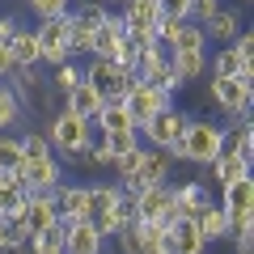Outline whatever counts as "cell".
Listing matches in <instances>:
<instances>
[{
    "label": "cell",
    "instance_id": "obj_22",
    "mask_svg": "<svg viewBox=\"0 0 254 254\" xmlns=\"http://www.w3.org/2000/svg\"><path fill=\"white\" fill-rule=\"evenodd\" d=\"M9 51H13V68H38V38H34V26H17V34L9 38Z\"/></svg>",
    "mask_w": 254,
    "mask_h": 254
},
{
    "label": "cell",
    "instance_id": "obj_36",
    "mask_svg": "<svg viewBox=\"0 0 254 254\" xmlns=\"http://www.w3.org/2000/svg\"><path fill=\"white\" fill-rule=\"evenodd\" d=\"M81 81H85V72H81V64H76V60L60 64V68H55V76H51V85L60 89V98H64L68 89H72V85H81Z\"/></svg>",
    "mask_w": 254,
    "mask_h": 254
},
{
    "label": "cell",
    "instance_id": "obj_28",
    "mask_svg": "<svg viewBox=\"0 0 254 254\" xmlns=\"http://www.w3.org/2000/svg\"><path fill=\"white\" fill-rule=\"evenodd\" d=\"M21 115H26L21 98H17V93H13L4 81H0V131H13V127L21 123Z\"/></svg>",
    "mask_w": 254,
    "mask_h": 254
},
{
    "label": "cell",
    "instance_id": "obj_2",
    "mask_svg": "<svg viewBox=\"0 0 254 254\" xmlns=\"http://www.w3.org/2000/svg\"><path fill=\"white\" fill-rule=\"evenodd\" d=\"M225 127L216 123V119H187V127H182L178 144H170L165 153H170V161H190V165H212L216 161V153L225 148Z\"/></svg>",
    "mask_w": 254,
    "mask_h": 254
},
{
    "label": "cell",
    "instance_id": "obj_18",
    "mask_svg": "<svg viewBox=\"0 0 254 254\" xmlns=\"http://www.w3.org/2000/svg\"><path fill=\"white\" fill-rule=\"evenodd\" d=\"M195 229L203 233V242H208V246L229 242V212L220 208L216 199H212V203H203V208L195 212Z\"/></svg>",
    "mask_w": 254,
    "mask_h": 254
},
{
    "label": "cell",
    "instance_id": "obj_24",
    "mask_svg": "<svg viewBox=\"0 0 254 254\" xmlns=\"http://www.w3.org/2000/svg\"><path fill=\"white\" fill-rule=\"evenodd\" d=\"M208 170H212V178H216L220 187H225V182H233V178H242V174H250V161H246V157H237L233 148L225 144V148L216 153V161L208 165Z\"/></svg>",
    "mask_w": 254,
    "mask_h": 254
},
{
    "label": "cell",
    "instance_id": "obj_29",
    "mask_svg": "<svg viewBox=\"0 0 254 254\" xmlns=\"http://www.w3.org/2000/svg\"><path fill=\"white\" fill-rule=\"evenodd\" d=\"M26 165V153H21V136H4L0 131V174H13Z\"/></svg>",
    "mask_w": 254,
    "mask_h": 254
},
{
    "label": "cell",
    "instance_id": "obj_25",
    "mask_svg": "<svg viewBox=\"0 0 254 254\" xmlns=\"http://www.w3.org/2000/svg\"><path fill=\"white\" fill-rule=\"evenodd\" d=\"M4 85H9V89L21 98V106H26V102L43 89V72H38V68H13V72L4 76Z\"/></svg>",
    "mask_w": 254,
    "mask_h": 254
},
{
    "label": "cell",
    "instance_id": "obj_13",
    "mask_svg": "<svg viewBox=\"0 0 254 254\" xmlns=\"http://www.w3.org/2000/svg\"><path fill=\"white\" fill-rule=\"evenodd\" d=\"M55 220H60V212H55V199H51V190H26V233H43V229H51Z\"/></svg>",
    "mask_w": 254,
    "mask_h": 254
},
{
    "label": "cell",
    "instance_id": "obj_14",
    "mask_svg": "<svg viewBox=\"0 0 254 254\" xmlns=\"http://www.w3.org/2000/svg\"><path fill=\"white\" fill-rule=\"evenodd\" d=\"M51 199H55L60 220H85V212H89V187H81V182H60L51 190Z\"/></svg>",
    "mask_w": 254,
    "mask_h": 254
},
{
    "label": "cell",
    "instance_id": "obj_4",
    "mask_svg": "<svg viewBox=\"0 0 254 254\" xmlns=\"http://www.w3.org/2000/svg\"><path fill=\"white\" fill-rule=\"evenodd\" d=\"M187 110H178L170 102V106H161L148 123H140L136 131H140V144H148V148H170V144H178V136H182V127H187Z\"/></svg>",
    "mask_w": 254,
    "mask_h": 254
},
{
    "label": "cell",
    "instance_id": "obj_6",
    "mask_svg": "<svg viewBox=\"0 0 254 254\" xmlns=\"http://www.w3.org/2000/svg\"><path fill=\"white\" fill-rule=\"evenodd\" d=\"M119 17H123L127 38H136V43H153L157 38V21H161L157 0H123L119 4Z\"/></svg>",
    "mask_w": 254,
    "mask_h": 254
},
{
    "label": "cell",
    "instance_id": "obj_44",
    "mask_svg": "<svg viewBox=\"0 0 254 254\" xmlns=\"http://www.w3.org/2000/svg\"><path fill=\"white\" fill-rule=\"evenodd\" d=\"M13 72V51H9V43H0V81Z\"/></svg>",
    "mask_w": 254,
    "mask_h": 254
},
{
    "label": "cell",
    "instance_id": "obj_40",
    "mask_svg": "<svg viewBox=\"0 0 254 254\" xmlns=\"http://www.w3.org/2000/svg\"><path fill=\"white\" fill-rule=\"evenodd\" d=\"M110 242L119 246V254H140V233H136V225H123Z\"/></svg>",
    "mask_w": 254,
    "mask_h": 254
},
{
    "label": "cell",
    "instance_id": "obj_10",
    "mask_svg": "<svg viewBox=\"0 0 254 254\" xmlns=\"http://www.w3.org/2000/svg\"><path fill=\"white\" fill-rule=\"evenodd\" d=\"M64 225V254H106V237L89 220H60Z\"/></svg>",
    "mask_w": 254,
    "mask_h": 254
},
{
    "label": "cell",
    "instance_id": "obj_46",
    "mask_svg": "<svg viewBox=\"0 0 254 254\" xmlns=\"http://www.w3.org/2000/svg\"><path fill=\"white\" fill-rule=\"evenodd\" d=\"M148 254H170V250H148Z\"/></svg>",
    "mask_w": 254,
    "mask_h": 254
},
{
    "label": "cell",
    "instance_id": "obj_27",
    "mask_svg": "<svg viewBox=\"0 0 254 254\" xmlns=\"http://www.w3.org/2000/svg\"><path fill=\"white\" fill-rule=\"evenodd\" d=\"M89 38H93V30H85L81 21H76V13L68 9L64 13V43H68V55H89Z\"/></svg>",
    "mask_w": 254,
    "mask_h": 254
},
{
    "label": "cell",
    "instance_id": "obj_11",
    "mask_svg": "<svg viewBox=\"0 0 254 254\" xmlns=\"http://www.w3.org/2000/svg\"><path fill=\"white\" fill-rule=\"evenodd\" d=\"M165 250L170 254H208L212 246L203 242V233L195 229V220L178 216L174 225H165Z\"/></svg>",
    "mask_w": 254,
    "mask_h": 254
},
{
    "label": "cell",
    "instance_id": "obj_34",
    "mask_svg": "<svg viewBox=\"0 0 254 254\" xmlns=\"http://www.w3.org/2000/svg\"><path fill=\"white\" fill-rule=\"evenodd\" d=\"M136 60H140V43H136V38H127V34H119V43H115V55H110V64L127 68V72H136Z\"/></svg>",
    "mask_w": 254,
    "mask_h": 254
},
{
    "label": "cell",
    "instance_id": "obj_41",
    "mask_svg": "<svg viewBox=\"0 0 254 254\" xmlns=\"http://www.w3.org/2000/svg\"><path fill=\"white\" fill-rule=\"evenodd\" d=\"M237 51V60H254V30H242V34H233V43H229Z\"/></svg>",
    "mask_w": 254,
    "mask_h": 254
},
{
    "label": "cell",
    "instance_id": "obj_8",
    "mask_svg": "<svg viewBox=\"0 0 254 254\" xmlns=\"http://www.w3.org/2000/svg\"><path fill=\"white\" fill-rule=\"evenodd\" d=\"M136 203V220H157V225H174V208H170V182L165 187H140L131 195Z\"/></svg>",
    "mask_w": 254,
    "mask_h": 254
},
{
    "label": "cell",
    "instance_id": "obj_30",
    "mask_svg": "<svg viewBox=\"0 0 254 254\" xmlns=\"http://www.w3.org/2000/svg\"><path fill=\"white\" fill-rule=\"evenodd\" d=\"M165 60H170V51H165V47L157 43V38H153V43H140V60H136V76H140V81H144V76L153 72V68H161Z\"/></svg>",
    "mask_w": 254,
    "mask_h": 254
},
{
    "label": "cell",
    "instance_id": "obj_19",
    "mask_svg": "<svg viewBox=\"0 0 254 254\" xmlns=\"http://www.w3.org/2000/svg\"><path fill=\"white\" fill-rule=\"evenodd\" d=\"M242 13L229 9V4H220L216 13H212L208 21H203V34H208V43H233V34H242Z\"/></svg>",
    "mask_w": 254,
    "mask_h": 254
},
{
    "label": "cell",
    "instance_id": "obj_12",
    "mask_svg": "<svg viewBox=\"0 0 254 254\" xmlns=\"http://www.w3.org/2000/svg\"><path fill=\"white\" fill-rule=\"evenodd\" d=\"M123 106H127V115H131V123L140 127V123H148V119H153L161 106H170V98H165L161 89H153L148 81H140L136 89H131V93L123 98Z\"/></svg>",
    "mask_w": 254,
    "mask_h": 254
},
{
    "label": "cell",
    "instance_id": "obj_15",
    "mask_svg": "<svg viewBox=\"0 0 254 254\" xmlns=\"http://www.w3.org/2000/svg\"><path fill=\"white\" fill-rule=\"evenodd\" d=\"M21 174H26V190H55L64 182V161L51 153V157H38V161H26Z\"/></svg>",
    "mask_w": 254,
    "mask_h": 254
},
{
    "label": "cell",
    "instance_id": "obj_43",
    "mask_svg": "<svg viewBox=\"0 0 254 254\" xmlns=\"http://www.w3.org/2000/svg\"><path fill=\"white\" fill-rule=\"evenodd\" d=\"M17 26H21V21L13 17V13H0V43H9V38L17 34Z\"/></svg>",
    "mask_w": 254,
    "mask_h": 254
},
{
    "label": "cell",
    "instance_id": "obj_1",
    "mask_svg": "<svg viewBox=\"0 0 254 254\" xmlns=\"http://www.w3.org/2000/svg\"><path fill=\"white\" fill-rule=\"evenodd\" d=\"M43 136H47L51 153L60 157L64 165H81V161H89V140H93V123H89V119L72 115V110H55V115L47 119Z\"/></svg>",
    "mask_w": 254,
    "mask_h": 254
},
{
    "label": "cell",
    "instance_id": "obj_31",
    "mask_svg": "<svg viewBox=\"0 0 254 254\" xmlns=\"http://www.w3.org/2000/svg\"><path fill=\"white\" fill-rule=\"evenodd\" d=\"M144 81L153 85V89H161V93H165V98H170V102L178 98V89H182V81H178V72H174V68H170V60H165L161 68H153V72H148Z\"/></svg>",
    "mask_w": 254,
    "mask_h": 254
},
{
    "label": "cell",
    "instance_id": "obj_45",
    "mask_svg": "<svg viewBox=\"0 0 254 254\" xmlns=\"http://www.w3.org/2000/svg\"><path fill=\"white\" fill-rule=\"evenodd\" d=\"M98 4H106V9H110V4H123V0H98Z\"/></svg>",
    "mask_w": 254,
    "mask_h": 254
},
{
    "label": "cell",
    "instance_id": "obj_37",
    "mask_svg": "<svg viewBox=\"0 0 254 254\" xmlns=\"http://www.w3.org/2000/svg\"><path fill=\"white\" fill-rule=\"evenodd\" d=\"M225 144L233 148L237 157H246V161L254 165V127H242V131H229V136H225Z\"/></svg>",
    "mask_w": 254,
    "mask_h": 254
},
{
    "label": "cell",
    "instance_id": "obj_23",
    "mask_svg": "<svg viewBox=\"0 0 254 254\" xmlns=\"http://www.w3.org/2000/svg\"><path fill=\"white\" fill-rule=\"evenodd\" d=\"M170 68L178 72V81H199L208 72V51H170Z\"/></svg>",
    "mask_w": 254,
    "mask_h": 254
},
{
    "label": "cell",
    "instance_id": "obj_16",
    "mask_svg": "<svg viewBox=\"0 0 254 254\" xmlns=\"http://www.w3.org/2000/svg\"><path fill=\"white\" fill-rule=\"evenodd\" d=\"M170 174H174L170 153H165V148H148V144H144V153H140V170H136V182H140V187H165V182H170Z\"/></svg>",
    "mask_w": 254,
    "mask_h": 254
},
{
    "label": "cell",
    "instance_id": "obj_35",
    "mask_svg": "<svg viewBox=\"0 0 254 254\" xmlns=\"http://www.w3.org/2000/svg\"><path fill=\"white\" fill-rule=\"evenodd\" d=\"M72 13H76V21H81L85 30H98L102 21L110 17V9H106V4H98V0H85V4H72Z\"/></svg>",
    "mask_w": 254,
    "mask_h": 254
},
{
    "label": "cell",
    "instance_id": "obj_39",
    "mask_svg": "<svg viewBox=\"0 0 254 254\" xmlns=\"http://www.w3.org/2000/svg\"><path fill=\"white\" fill-rule=\"evenodd\" d=\"M21 153H26V161H38V157H51V144H47L43 131H26L21 136Z\"/></svg>",
    "mask_w": 254,
    "mask_h": 254
},
{
    "label": "cell",
    "instance_id": "obj_32",
    "mask_svg": "<svg viewBox=\"0 0 254 254\" xmlns=\"http://www.w3.org/2000/svg\"><path fill=\"white\" fill-rule=\"evenodd\" d=\"M170 51H208V34H203V26L182 21V34H178V43H174Z\"/></svg>",
    "mask_w": 254,
    "mask_h": 254
},
{
    "label": "cell",
    "instance_id": "obj_33",
    "mask_svg": "<svg viewBox=\"0 0 254 254\" xmlns=\"http://www.w3.org/2000/svg\"><path fill=\"white\" fill-rule=\"evenodd\" d=\"M237 64H242V60H237V51L229 43H220L216 55H208V72L212 76H229V72H237Z\"/></svg>",
    "mask_w": 254,
    "mask_h": 254
},
{
    "label": "cell",
    "instance_id": "obj_26",
    "mask_svg": "<svg viewBox=\"0 0 254 254\" xmlns=\"http://www.w3.org/2000/svg\"><path fill=\"white\" fill-rule=\"evenodd\" d=\"M119 182H89V212H85V220H93V216H102V212H110L119 203Z\"/></svg>",
    "mask_w": 254,
    "mask_h": 254
},
{
    "label": "cell",
    "instance_id": "obj_9",
    "mask_svg": "<svg viewBox=\"0 0 254 254\" xmlns=\"http://www.w3.org/2000/svg\"><path fill=\"white\" fill-rule=\"evenodd\" d=\"M203 203H212V187H208V182L187 178V182H174V187H170V208H174V216L195 220V212H199Z\"/></svg>",
    "mask_w": 254,
    "mask_h": 254
},
{
    "label": "cell",
    "instance_id": "obj_42",
    "mask_svg": "<svg viewBox=\"0 0 254 254\" xmlns=\"http://www.w3.org/2000/svg\"><path fill=\"white\" fill-rule=\"evenodd\" d=\"M157 9H161V17H187L190 0H157Z\"/></svg>",
    "mask_w": 254,
    "mask_h": 254
},
{
    "label": "cell",
    "instance_id": "obj_47",
    "mask_svg": "<svg viewBox=\"0 0 254 254\" xmlns=\"http://www.w3.org/2000/svg\"><path fill=\"white\" fill-rule=\"evenodd\" d=\"M242 4H250V0H242Z\"/></svg>",
    "mask_w": 254,
    "mask_h": 254
},
{
    "label": "cell",
    "instance_id": "obj_20",
    "mask_svg": "<svg viewBox=\"0 0 254 254\" xmlns=\"http://www.w3.org/2000/svg\"><path fill=\"white\" fill-rule=\"evenodd\" d=\"M102 102H106V98H102V93L93 89L89 81L72 85V89L64 93V110H72V115H81V119H93V115L102 110Z\"/></svg>",
    "mask_w": 254,
    "mask_h": 254
},
{
    "label": "cell",
    "instance_id": "obj_3",
    "mask_svg": "<svg viewBox=\"0 0 254 254\" xmlns=\"http://www.w3.org/2000/svg\"><path fill=\"white\" fill-rule=\"evenodd\" d=\"M81 72H85V81H89L106 102L110 98H127V93L140 85L136 72H127V68H119V64H110V60H98V55H89V64H85Z\"/></svg>",
    "mask_w": 254,
    "mask_h": 254
},
{
    "label": "cell",
    "instance_id": "obj_7",
    "mask_svg": "<svg viewBox=\"0 0 254 254\" xmlns=\"http://www.w3.org/2000/svg\"><path fill=\"white\" fill-rule=\"evenodd\" d=\"M34 38H38V64L60 68V64L72 60V55H68V43H64V17H38Z\"/></svg>",
    "mask_w": 254,
    "mask_h": 254
},
{
    "label": "cell",
    "instance_id": "obj_5",
    "mask_svg": "<svg viewBox=\"0 0 254 254\" xmlns=\"http://www.w3.org/2000/svg\"><path fill=\"white\" fill-rule=\"evenodd\" d=\"M208 98H212V106H216L220 115H237V110H250V106H254V85L242 81L237 72H229V76H212Z\"/></svg>",
    "mask_w": 254,
    "mask_h": 254
},
{
    "label": "cell",
    "instance_id": "obj_38",
    "mask_svg": "<svg viewBox=\"0 0 254 254\" xmlns=\"http://www.w3.org/2000/svg\"><path fill=\"white\" fill-rule=\"evenodd\" d=\"M26 9L34 17H64V13L72 9V0H26Z\"/></svg>",
    "mask_w": 254,
    "mask_h": 254
},
{
    "label": "cell",
    "instance_id": "obj_17",
    "mask_svg": "<svg viewBox=\"0 0 254 254\" xmlns=\"http://www.w3.org/2000/svg\"><path fill=\"white\" fill-rule=\"evenodd\" d=\"M89 123H93V131H102V136H123V131H136V123H131V115H127V106H123V98L102 102V110L89 119Z\"/></svg>",
    "mask_w": 254,
    "mask_h": 254
},
{
    "label": "cell",
    "instance_id": "obj_21",
    "mask_svg": "<svg viewBox=\"0 0 254 254\" xmlns=\"http://www.w3.org/2000/svg\"><path fill=\"white\" fill-rule=\"evenodd\" d=\"M220 208H225V212L254 208V178H250V174H242V178H233V182L220 187Z\"/></svg>",
    "mask_w": 254,
    "mask_h": 254
}]
</instances>
